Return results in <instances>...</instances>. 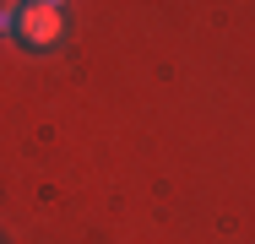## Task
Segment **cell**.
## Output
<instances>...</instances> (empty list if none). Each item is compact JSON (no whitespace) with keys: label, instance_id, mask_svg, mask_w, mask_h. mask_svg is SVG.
<instances>
[{"label":"cell","instance_id":"obj_2","mask_svg":"<svg viewBox=\"0 0 255 244\" xmlns=\"http://www.w3.org/2000/svg\"><path fill=\"white\" fill-rule=\"evenodd\" d=\"M16 11H22L16 0H5V5H0V33H11V27H16Z\"/></svg>","mask_w":255,"mask_h":244},{"label":"cell","instance_id":"obj_1","mask_svg":"<svg viewBox=\"0 0 255 244\" xmlns=\"http://www.w3.org/2000/svg\"><path fill=\"white\" fill-rule=\"evenodd\" d=\"M11 38L27 49H54L65 38V22H60V11L54 5H38V0H22V11H16V27H11Z\"/></svg>","mask_w":255,"mask_h":244},{"label":"cell","instance_id":"obj_3","mask_svg":"<svg viewBox=\"0 0 255 244\" xmlns=\"http://www.w3.org/2000/svg\"><path fill=\"white\" fill-rule=\"evenodd\" d=\"M38 5H60V0H38Z\"/></svg>","mask_w":255,"mask_h":244}]
</instances>
